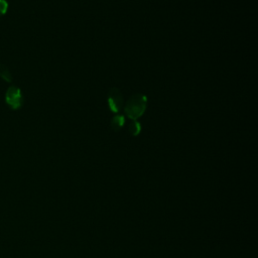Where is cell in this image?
<instances>
[{
    "mask_svg": "<svg viewBox=\"0 0 258 258\" xmlns=\"http://www.w3.org/2000/svg\"><path fill=\"white\" fill-rule=\"evenodd\" d=\"M147 98L142 94L132 95L124 105V113L131 120H137L144 113Z\"/></svg>",
    "mask_w": 258,
    "mask_h": 258,
    "instance_id": "obj_1",
    "label": "cell"
},
{
    "mask_svg": "<svg viewBox=\"0 0 258 258\" xmlns=\"http://www.w3.org/2000/svg\"><path fill=\"white\" fill-rule=\"evenodd\" d=\"M5 102L11 109H19L23 104V96L21 90L16 86H10L5 93Z\"/></svg>",
    "mask_w": 258,
    "mask_h": 258,
    "instance_id": "obj_2",
    "label": "cell"
},
{
    "mask_svg": "<svg viewBox=\"0 0 258 258\" xmlns=\"http://www.w3.org/2000/svg\"><path fill=\"white\" fill-rule=\"evenodd\" d=\"M124 104V99L121 92L117 88H111L108 93V105L112 112L118 113Z\"/></svg>",
    "mask_w": 258,
    "mask_h": 258,
    "instance_id": "obj_3",
    "label": "cell"
},
{
    "mask_svg": "<svg viewBox=\"0 0 258 258\" xmlns=\"http://www.w3.org/2000/svg\"><path fill=\"white\" fill-rule=\"evenodd\" d=\"M124 124H125L124 115H116L110 121V125L112 129L115 131H118L119 129H121L124 126Z\"/></svg>",
    "mask_w": 258,
    "mask_h": 258,
    "instance_id": "obj_4",
    "label": "cell"
},
{
    "mask_svg": "<svg viewBox=\"0 0 258 258\" xmlns=\"http://www.w3.org/2000/svg\"><path fill=\"white\" fill-rule=\"evenodd\" d=\"M128 131L132 136H137L141 131L140 123L137 120H131L128 125Z\"/></svg>",
    "mask_w": 258,
    "mask_h": 258,
    "instance_id": "obj_5",
    "label": "cell"
},
{
    "mask_svg": "<svg viewBox=\"0 0 258 258\" xmlns=\"http://www.w3.org/2000/svg\"><path fill=\"white\" fill-rule=\"evenodd\" d=\"M0 78L8 83H10L12 81V75H11L9 69L3 63H0Z\"/></svg>",
    "mask_w": 258,
    "mask_h": 258,
    "instance_id": "obj_6",
    "label": "cell"
},
{
    "mask_svg": "<svg viewBox=\"0 0 258 258\" xmlns=\"http://www.w3.org/2000/svg\"><path fill=\"white\" fill-rule=\"evenodd\" d=\"M8 3L6 0H0V16L4 15L7 12Z\"/></svg>",
    "mask_w": 258,
    "mask_h": 258,
    "instance_id": "obj_7",
    "label": "cell"
}]
</instances>
